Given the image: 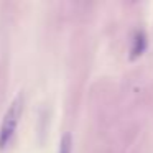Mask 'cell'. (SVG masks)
I'll list each match as a JSON object with an SVG mask.
<instances>
[{
    "mask_svg": "<svg viewBox=\"0 0 153 153\" xmlns=\"http://www.w3.org/2000/svg\"><path fill=\"white\" fill-rule=\"evenodd\" d=\"M22 110H23V96L18 94L8 105L4 120H2V125H0V148H5L12 140L15 128L18 125V120L22 117Z\"/></svg>",
    "mask_w": 153,
    "mask_h": 153,
    "instance_id": "6da1fadb",
    "label": "cell"
},
{
    "mask_svg": "<svg viewBox=\"0 0 153 153\" xmlns=\"http://www.w3.org/2000/svg\"><path fill=\"white\" fill-rule=\"evenodd\" d=\"M146 48V35L143 30H138L133 36V45H132V58H137L145 51Z\"/></svg>",
    "mask_w": 153,
    "mask_h": 153,
    "instance_id": "7a4b0ae2",
    "label": "cell"
},
{
    "mask_svg": "<svg viewBox=\"0 0 153 153\" xmlns=\"http://www.w3.org/2000/svg\"><path fill=\"white\" fill-rule=\"evenodd\" d=\"M71 145H73L71 135L69 133H64L59 140V153H71Z\"/></svg>",
    "mask_w": 153,
    "mask_h": 153,
    "instance_id": "3957f363",
    "label": "cell"
}]
</instances>
